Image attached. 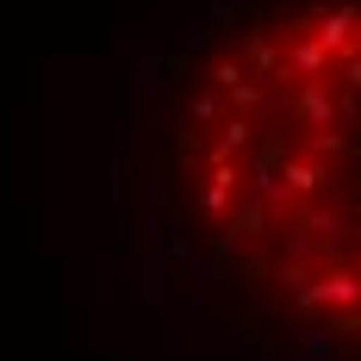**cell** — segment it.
I'll return each mask as SVG.
<instances>
[{
  "mask_svg": "<svg viewBox=\"0 0 361 361\" xmlns=\"http://www.w3.org/2000/svg\"><path fill=\"white\" fill-rule=\"evenodd\" d=\"M175 187L200 250L361 355V0H268L180 81Z\"/></svg>",
  "mask_w": 361,
  "mask_h": 361,
  "instance_id": "1",
  "label": "cell"
}]
</instances>
